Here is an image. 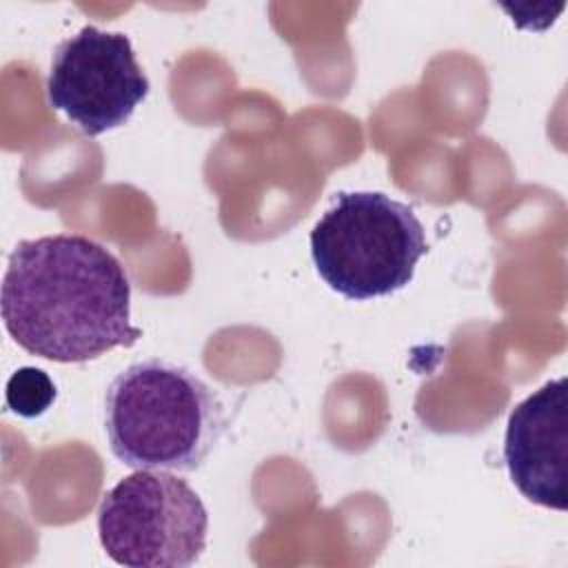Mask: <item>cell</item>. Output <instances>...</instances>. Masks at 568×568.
I'll use <instances>...</instances> for the list:
<instances>
[{
  "label": "cell",
  "mask_w": 568,
  "mask_h": 568,
  "mask_svg": "<svg viewBox=\"0 0 568 568\" xmlns=\"http://www.w3.org/2000/svg\"><path fill=\"white\" fill-rule=\"evenodd\" d=\"M149 89L131 40L93 24L55 47L47 75L49 104L89 138L122 126Z\"/></svg>",
  "instance_id": "5"
},
{
  "label": "cell",
  "mask_w": 568,
  "mask_h": 568,
  "mask_svg": "<svg viewBox=\"0 0 568 568\" xmlns=\"http://www.w3.org/2000/svg\"><path fill=\"white\" fill-rule=\"evenodd\" d=\"M426 253L415 211L379 191H339L311 231L320 277L348 300L402 291Z\"/></svg>",
  "instance_id": "3"
},
{
  "label": "cell",
  "mask_w": 568,
  "mask_h": 568,
  "mask_svg": "<svg viewBox=\"0 0 568 568\" xmlns=\"http://www.w3.org/2000/svg\"><path fill=\"white\" fill-rule=\"evenodd\" d=\"M0 313L20 348L60 364L89 362L142 337L131 324L124 266L75 233L18 242L2 277Z\"/></svg>",
  "instance_id": "1"
},
{
  "label": "cell",
  "mask_w": 568,
  "mask_h": 568,
  "mask_svg": "<svg viewBox=\"0 0 568 568\" xmlns=\"http://www.w3.org/2000/svg\"><path fill=\"white\" fill-rule=\"evenodd\" d=\"M504 459L513 484L526 499L552 510L568 508L566 377L546 382L513 408L506 426Z\"/></svg>",
  "instance_id": "6"
},
{
  "label": "cell",
  "mask_w": 568,
  "mask_h": 568,
  "mask_svg": "<svg viewBox=\"0 0 568 568\" xmlns=\"http://www.w3.org/2000/svg\"><path fill=\"white\" fill-rule=\"evenodd\" d=\"M224 424L217 393L189 368L160 357L126 366L104 395L111 453L135 470L200 468Z\"/></svg>",
  "instance_id": "2"
},
{
  "label": "cell",
  "mask_w": 568,
  "mask_h": 568,
  "mask_svg": "<svg viewBox=\"0 0 568 568\" xmlns=\"http://www.w3.org/2000/svg\"><path fill=\"white\" fill-rule=\"evenodd\" d=\"M55 399V384L51 377L36 368L22 366L7 382V406L11 413L33 419L44 415Z\"/></svg>",
  "instance_id": "7"
},
{
  "label": "cell",
  "mask_w": 568,
  "mask_h": 568,
  "mask_svg": "<svg viewBox=\"0 0 568 568\" xmlns=\"http://www.w3.org/2000/svg\"><path fill=\"white\" fill-rule=\"evenodd\" d=\"M200 495L164 470H135L104 493L98 535L104 552L131 568H186L206 548Z\"/></svg>",
  "instance_id": "4"
}]
</instances>
